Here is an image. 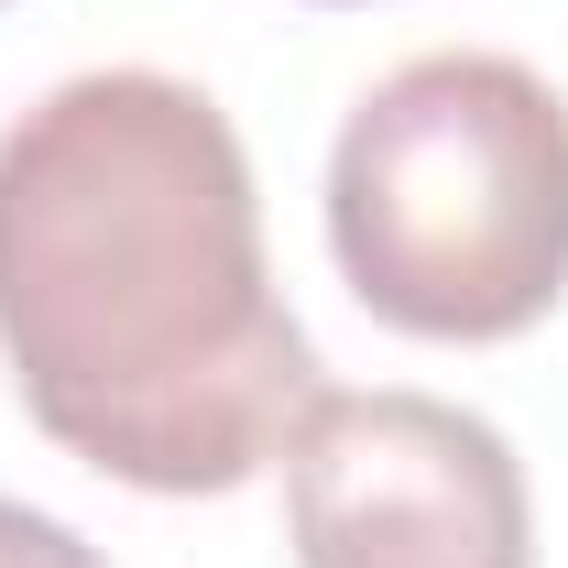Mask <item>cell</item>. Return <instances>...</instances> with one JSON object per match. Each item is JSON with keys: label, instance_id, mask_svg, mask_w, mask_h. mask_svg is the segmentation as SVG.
<instances>
[{"label": "cell", "instance_id": "obj_1", "mask_svg": "<svg viewBox=\"0 0 568 568\" xmlns=\"http://www.w3.org/2000/svg\"><path fill=\"white\" fill-rule=\"evenodd\" d=\"M0 361L22 416L132 493L186 503L284 459L317 351L209 88L88 67L0 132Z\"/></svg>", "mask_w": 568, "mask_h": 568}, {"label": "cell", "instance_id": "obj_2", "mask_svg": "<svg viewBox=\"0 0 568 568\" xmlns=\"http://www.w3.org/2000/svg\"><path fill=\"white\" fill-rule=\"evenodd\" d=\"M328 252L339 284L405 339H525L568 295V99L470 44L394 67L339 121Z\"/></svg>", "mask_w": 568, "mask_h": 568}, {"label": "cell", "instance_id": "obj_3", "mask_svg": "<svg viewBox=\"0 0 568 568\" xmlns=\"http://www.w3.org/2000/svg\"><path fill=\"white\" fill-rule=\"evenodd\" d=\"M295 568H536V493L493 416L448 394H306L284 426Z\"/></svg>", "mask_w": 568, "mask_h": 568}, {"label": "cell", "instance_id": "obj_4", "mask_svg": "<svg viewBox=\"0 0 568 568\" xmlns=\"http://www.w3.org/2000/svg\"><path fill=\"white\" fill-rule=\"evenodd\" d=\"M0 568H110L77 525H55V514H33V503L0 493Z\"/></svg>", "mask_w": 568, "mask_h": 568}]
</instances>
